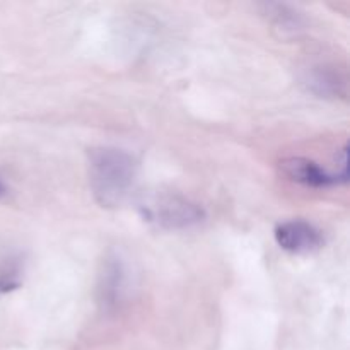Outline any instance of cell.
<instances>
[{
    "label": "cell",
    "instance_id": "cell-1",
    "mask_svg": "<svg viewBox=\"0 0 350 350\" xmlns=\"http://www.w3.org/2000/svg\"><path fill=\"white\" fill-rule=\"evenodd\" d=\"M89 185L94 200L105 208L120 207L132 191L139 161L116 147H94L88 152Z\"/></svg>",
    "mask_w": 350,
    "mask_h": 350
},
{
    "label": "cell",
    "instance_id": "cell-2",
    "mask_svg": "<svg viewBox=\"0 0 350 350\" xmlns=\"http://www.w3.org/2000/svg\"><path fill=\"white\" fill-rule=\"evenodd\" d=\"M144 221L166 231H185L207 219L204 207L180 193H157L139 205Z\"/></svg>",
    "mask_w": 350,
    "mask_h": 350
},
{
    "label": "cell",
    "instance_id": "cell-3",
    "mask_svg": "<svg viewBox=\"0 0 350 350\" xmlns=\"http://www.w3.org/2000/svg\"><path fill=\"white\" fill-rule=\"evenodd\" d=\"M130 293V277L125 262L111 253L101 262L96 284L98 304L105 313H115L126 301Z\"/></svg>",
    "mask_w": 350,
    "mask_h": 350
},
{
    "label": "cell",
    "instance_id": "cell-4",
    "mask_svg": "<svg viewBox=\"0 0 350 350\" xmlns=\"http://www.w3.org/2000/svg\"><path fill=\"white\" fill-rule=\"evenodd\" d=\"M273 234H275L277 245L284 252L293 253V255H310L323 246V236L320 229L301 219L280 222Z\"/></svg>",
    "mask_w": 350,
    "mask_h": 350
},
{
    "label": "cell",
    "instance_id": "cell-5",
    "mask_svg": "<svg viewBox=\"0 0 350 350\" xmlns=\"http://www.w3.org/2000/svg\"><path fill=\"white\" fill-rule=\"evenodd\" d=\"M280 170L294 183L308 188H330L347 185L349 176L340 173H330L314 161L306 157H289L280 163Z\"/></svg>",
    "mask_w": 350,
    "mask_h": 350
},
{
    "label": "cell",
    "instance_id": "cell-6",
    "mask_svg": "<svg viewBox=\"0 0 350 350\" xmlns=\"http://www.w3.org/2000/svg\"><path fill=\"white\" fill-rule=\"evenodd\" d=\"M304 85L308 88V91L320 98L337 99L347 96V79L340 72L327 67V65L311 67L304 75Z\"/></svg>",
    "mask_w": 350,
    "mask_h": 350
},
{
    "label": "cell",
    "instance_id": "cell-7",
    "mask_svg": "<svg viewBox=\"0 0 350 350\" xmlns=\"http://www.w3.org/2000/svg\"><path fill=\"white\" fill-rule=\"evenodd\" d=\"M263 14L282 33L296 34L304 27L303 14L287 3H263Z\"/></svg>",
    "mask_w": 350,
    "mask_h": 350
},
{
    "label": "cell",
    "instance_id": "cell-8",
    "mask_svg": "<svg viewBox=\"0 0 350 350\" xmlns=\"http://www.w3.org/2000/svg\"><path fill=\"white\" fill-rule=\"evenodd\" d=\"M23 284V265L17 258L0 263V296L17 291Z\"/></svg>",
    "mask_w": 350,
    "mask_h": 350
},
{
    "label": "cell",
    "instance_id": "cell-9",
    "mask_svg": "<svg viewBox=\"0 0 350 350\" xmlns=\"http://www.w3.org/2000/svg\"><path fill=\"white\" fill-rule=\"evenodd\" d=\"M7 191H9V190H7L5 183H3V181L0 180V200H2V198L5 197V195H7Z\"/></svg>",
    "mask_w": 350,
    "mask_h": 350
}]
</instances>
